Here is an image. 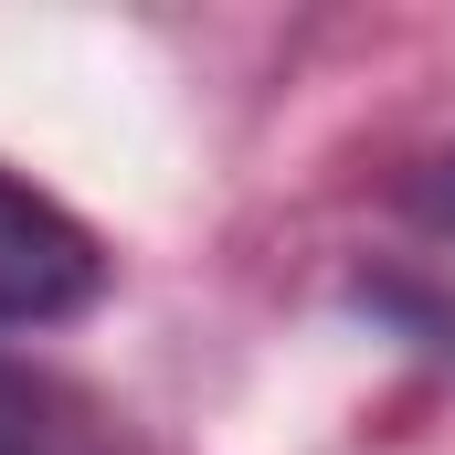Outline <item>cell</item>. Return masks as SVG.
<instances>
[{"label": "cell", "instance_id": "1", "mask_svg": "<svg viewBox=\"0 0 455 455\" xmlns=\"http://www.w3.org/2000/svg\"><path fill=\"white\" fill-rule=\"evenodd\" d=\"M107 297V243L53 191L0 170V329H64Z\"/></svg>", "mask_w": 455, "mask_h": 455}, {"label": "cell", "instance_id": "2", "mask_svg": "<svg viewBox=\"0 0 455 455\" xmlns=\"http://www.w3.org/2000/svg\"><path fill=\"white\" fill-rule=\"evenodd\" d=\"M0 455H43V403L21 381H0Z\"/></svg>", "mask_w": 455, "mask_h": 455}]
</instances>
